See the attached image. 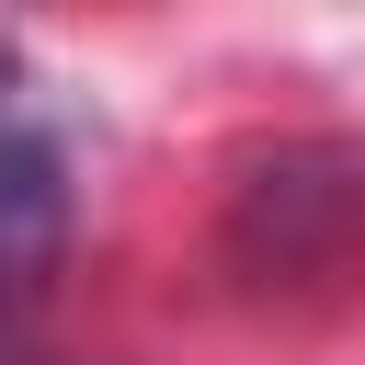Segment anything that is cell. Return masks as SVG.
Masks as SVG:
<instances>
[{"label": "cell", "mask_w": 365, "mask_h": 365, "mask_svg": "<svg viewBox=\"0 0 365 365\" xmlns=\"http://www.w3.org/2000/svg\"><path fill=\"white\" fill-rule=\"evenodd\" d=\"M57 240H68V182H57V148H0V319L46 285V262H57Z\"/></svg>", "instance_id": "cell-1"}, {"label": "cell", "mask_w": 365, "mask_h": 365, "mask_svg": "<svg viewBox=\"0 0 365 365\" xmlns=\"http://www.w3.org/2000/svg\"><path fill=\"white\" fill-rule=\"evenodd\" d=\"M0 103H11V46H0Z\"/></svg>", "instance_id": "cell-2"}]
</instances>
